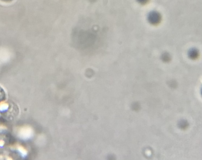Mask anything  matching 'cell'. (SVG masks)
Masks as SVG:
<instances>
[{
  "mask_svg": "<svg viewBox=\"0 0 202 160\" xmlns=\"http://www.w3.org/2000/svg\"><path fill=\"white\" fill-rule=\"evenodd\" d=\"M189 123L187 121L184 120H180L178 123V126L179 128L182 130L187 129L188 127Z\"/></svg>",
  "mask_w": 202,
  "mask_h": 160,
  "instance_id": "obj_3",
  "label": "cell"
},
{
  "mask_svg": "<svg viewBox=\"0 0 202 160\" xmlns=\"http://www.w3.org/2000/svg\"><path fill=\"white\" fill-rule=\"evenodd\" d=\"M199 55L198 51L196 49L192 48L188 52L189 57L192 59H195Z\"/></svg>",
  "mask_w": 202,
  "mask_h": 160,
  "instance_id": "obj_2",
  "label": "cell"
},
{
  "mask_svg": "<svg viewBox=\"0 0 202 160\" xmlns=\"http://www.w3.org/2000/svg\"><path fill=\"white\" fill-rule=\"evenodd\" d=\"M148 19L151 24L152 25H157L161 21V16L160 14L157 12H151L148 14Z\"/></svg>",
  "mask_w": 202,
  "mask_h": 160,
  "instance_id": "obj_1",
  "label": "cell"
},
{
  "mask_svg": "<svg viewBox=\"0 0 202 160\" xmlns=\"http://www.w3.org/2000/svg\"><path fill=\"white\" fill-rule=\"evenodd\" d=\"M137 1L141 4H145L148 2V0H137Z\"/></svg>",
  "mask_w": 202,
  "mask_h": 160,
  "instance_id": "obj_7",
  "label": "cell"
},
{
  "mask_svg": "<svg viewBox=\"0 0 202 160\" xmlns=\"http://www.w3.org/2000/svg\"><path fill=\"white\" fill-rule=\"evenodd\" d=\"M7 136L8 139L9 140V142L10 143L13 144V143L15 142V139L11 135H10V134H8V135H7Z\"/></svg>",
  "mask_w": 202,
  "mask_h": 160,
  "instance_id": "obj_5",
  "label": "cell"
},
{
  "mask_svg": "<svg viewBox=\"0 0 202 160\" xmlns=\"http://www.w3.org/2000/svg\"><path fill=\"white\" fill-rule=\"evenodd\" d=\"M0 121L3 122V123H4V122H5V120L2 117H0Z\"/></svg>",
  "mask_w": 202,
  "mask_h": 160,
  "instance_id": "obj_9",
  "label": "cell"
},
{
  "mask_svg": "<svg viewBox=\"0 0 202 160\" xmlns=\"http://www.w3.org/2000/svg\"><path fill=\"white\" fill-rule=\"evenodd\" d=\"M163 58H164V60H165V61H167L169 58V56L167 55V54H164V56L163 57Z\"/></svg>",
  "mask_w": 202,
  "mask_h": 160,
  "instance_id": "obj_8",
  "label": "cell"
},
{
  "mask_svg": "<svg viewBox=\"0 0 202 160\" xmlns=\"http://www.w3.org/2000/svg\"><path fill=\"white\" fill-rule=\"evenodd\" d=\"M169 85L172 88H175L177 87V84L174 81H170L169 82Z\"/></svg>",
  "mask_w": 202,
  "mask_h": 160,
  "instance_id": "obj_6",
  "label": "cell"
},
{
  "mask_svg": "<svg viewBox=\"0 0 202 160\" xmlns=\"http://www.w3.org/2000/svg\"><path fill=\"white\" fill-rule=\"evenodd\" d=\"M132 108L133 110L135 111H138L141 108L140 105L138 102H134L132 105Z\"/></svg>",
  "mask_w": 202,
  "mask_h": 160,
  "instance_id": "obj_4",
  "label": "cell"
}]
</instances>
